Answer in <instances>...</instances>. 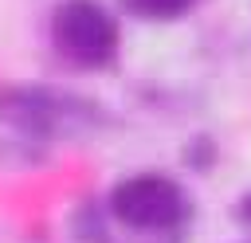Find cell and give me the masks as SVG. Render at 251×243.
Returning a JSON list of instances; mask_svg holds the SVG:
<instances>
[{"instance_id": "6da1fadb", "label": "cell", "mask_w": 251, "mask_h": 243, "mask_svg": "<svg viewBox=\"0 0 251 243\" xmlns=\"http://www.w3.org/2000/svg\"><path fill=\"white\" fill-rule=\"evenodd\" d=\"M51 35L63 55H71L75 63H86V67L106 63L118 47V27H114L110 12L98 8L94 0H63L51 16Z\"/></svg>"}, {"instance_id": "7a4b0ae2", "label": "cell", "mask_w": 251, "mask_h": 243, "mask_svg": "<svg viewBox=\"0 0 251 243\" xmlns=\"http://www.w3.org/2000/svg\"><path fill=\"white\" fill-rule=\"evenodd\" d=\"M110 208L122 223L137 227V231H165L173 223H180L184 216V196L169 176L157 172H141L122 180L110 192Z\"/></svg>"}, {"instance_id": "3957f363", "label": "cell", "mask_w": 251, "mask_h": 243, "mask_svg": "<svg viewBox=\"0 0 251 243\" xmlns=\"http://www.w3.org/2000/svg\"><path fill=\"white\" fill-rule=\"evenodd\" d=\"M75 110L86 106L55 94L51 86H0V118L27 133H63Z\"/></svg>"}, {"instance_id": "277c9868", "label": "cell", "mask_w": 251, "mask_h": 243, "mask_svg": "<svg viewBox=\"0 0 251 243\" xmlns=\"http://www.w3.org/2000/svg\"><path fill=\"white\" fill-rule=\"evenodd\" d=\"M129 4V12H137V16H149V20H173V16H180L192 0H126Z\"/></svg>"}, {"instance_id": "5b68a950", "label": "cell", "mask_w": 251, "mask_h": 243, "mask_svg": "<svg viewBox=\"0 0 251 243\" xmlns=\"http://www.w3.org/2000/svg\"><path fill=\"white\" fill-rule=\"evenodd\" d=\"M239 219H243V223L251 227V192H247V196L239 200Z\"/></svg>"}]
</instances>
